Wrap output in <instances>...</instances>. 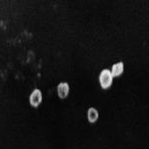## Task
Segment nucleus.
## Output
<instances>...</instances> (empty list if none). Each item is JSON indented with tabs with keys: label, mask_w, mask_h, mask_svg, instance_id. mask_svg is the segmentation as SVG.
I'll use <instances>...</instances> for the list:
<instances>
[{
	"label": "nucleus",
	"mask_w": 149,
	"mask_h": 149,
	"mask_svg": "<svg viewBox=\"0 0 149 149\" xmlns=\"http://www.w3.org/2000/svg\"><path fill=\"white\" fill-rule=\"evenodd\" d=\"M112 74L109 70H103L100 76V83L102 88H109L112 84Z\"/></svg>",
	"instance_id": "obj_1"
},
{
	"label": "nucleus",
	"mask_w": 149,
	"mask_h": 149,
	"mask_svg": "<svg viewBox=\"0 0 149 149\" xmlns=\"http://www.w3.org/2000/svg\"><path fill=\"white\" fill-rule=\"evenodd\" d=\"M42 102V93L40 90L36 88L30 95V104L34 107H38Z\"/></svg>",
	"instance_id": "obj_2"
},
{
	"label": "nucleus",
	"mask_w": 149,
	"mask_h": 149,
	"mask_svg": "<svg viewBox=\"0 0 149 149\" xmlns=\"http://www.w3.org/2000/svg\"><path fill=\"white\" fill-rule=\"evenodd\" d=\"M70 92V86L67 83H61L58 86V95L61 98L67 97Z\"/></svg>",
	"instance_id": "obj_3"
},
{
	"label": "nucleus",
	"mask_w": 149,
	"mask_h": 149,
	"mask_svg": "<svg viewBox=\"0 0 149 149\" xmlns=\"http://www.w3.org/2000/svg\"><path fill=\"white\" fill-rule=\"evenodd\" d=\"M88 119L91 123H95L98 119V111L93 107H91L88 110Z\"/></svg>",
	"instance_id": "obj_4"
},
{
	"label": "nucleus",
	"mask_w": 149,
	"mask_h": 149,
	"mask_svg": "<svg viewBox=\"0 0 149 149\" xmlns=\"http://www.w3.org/2000/svg\"><path fill=\"white\" fill-rule=\"evenodd\" d=\"M122 72H123V63L119 62V63L113 65L110 73H111L112 77H118L122 74Z\"/></svg>",
	"instance_id": "obj_5"
}]
</instances>
